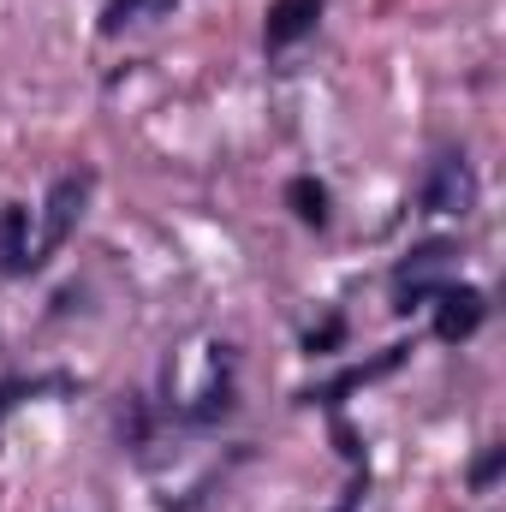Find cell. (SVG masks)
I'll return each instance as SVG.
<instances>
[{"label":"cell","mask_w":506,"mask_h":512,"mask_svg":"<svg viewBox=\"0 0 506 512\" xmlns=\"http://www.w3.org/2000/svg\"><path fill=\"white\" fill-rule=\"evenodd\" d=\"M453 274H459V245H453V239H423V245H411V251L393 262V274H387L393 310H399V316L423 310Z\"/></svg>","instance_id":"obj_1"},{"label":"cell","mask_w":506,"mask_h":512,"mask_svg":"<svg viewBox=\"0 0 506 512\" xmlns=\"http://www.w3.org/2000/svg\"><path fill=\"white\" fill-rule=\"evenodd\" d=\"M90 191H96V173H90V167H72V173H60V179L48 185V197H42V209H36V274L66 251V239L78 233V221H84V209H90Z\"/></svg>","instance_id":"obj_2"},{"label":"cell","mask_w":506,"mask_h":512,"mask_svg":"<svg viewBox=\"0 0 506 512\" xmlns=\"http://www.w3.org/2000/svg\"><path fill=\"white\" fill-rule=\"evenodd\" d=\"M477 197H483V185H477V167H471L465 149H441L429 161L423 185H417V209L423 215H459L465 221L477 209Z\"/></svg>","instance_id":"obj_3"},{"label":"cell","mask_w":506,"mask_h":512,"mask_svg":"<svg viewBox=\"0 0 506 512\" xmlns=\"http://www.w3.org/2000/svg\"><path fill=\"white\" fill-rule=\"evenodd\" d=\"M423 310H429V328H435L441 346H465V340H477V328L489 322V292L471 286V280H447Z\"/></svg>","instance_id":"obj_4"},{"label":"cell","mask_w":506,"mask_h":512,"mask_svg":"<svg viewBox=\"0 0 506 512\" xmlns=\"http://www.w3.org/2000/svg\"><path fill=\"white\" fill-rule=\"evenodd\" d=\"M405 358H411V346H405V340H393V346H381L376 358H364V364H346V370H340V376H328V382L298 387L292 399H298V405H322V411H340V405H346L358 387H370V382H381V376H393Z\"/></svg>","instance_id":"obj_5"},{"label":"cell","mask_w":506,"mask_h":512,"mask_svg":"<svg viewBox=\"0 0 506 512\" xmlns=\"http://www.w3.org/2000/svg\"><path fill=\"white\" fill-rule=\"evenodd\" d=\"M239 387H233V346H215L209 352V382H203V393L197 399H185V405H167L185 429H215V423H227L233 417V399Z\"/></svg>","instance_id":"obj_6"},{"label":"cell","mask_w":506,"mask_h":512,"mask_svg":"<svg viewBox=\"0 0 506 512\" xmlns=\"http://www.w3.org/2000/svg\"><path fill=\"white\" fill-rule=\"evenodd\" d=\"M322 12H328V0H268V12H262V48L268 54L298 48L304 36H316Z\"/></svg>","instance_id":"obj_7"},{"label":"cell","mask_w":506,"mask_h":512,"mask_svg":"<svg viewBox=\"0 0 506 512\" xmlns=\"http://www.w3.org/2000/svg\"><path fill=\"white\" fill-rule=\"evenodd\" d=\"M0 274L6 280L36 274V209H24V203L0 209Z\"/></svg>","instance_id":"obj_8"},{"label":"cell","mask_w":506,"mask_h":512,"mask_svg":"<svg viewBox=\"0 0 506 512\" xmlns=\"http://www.w3.org/2000/svg\"><path fill=\"white\" fill-rule=\"evenodd\" d=\"M84 382L72 376V370H36V376H6L0 382V423L18 411V405H30V399H78Z\"/></svg>","instance_id":"obj_9"},{"label":"cell","mask_w":506,"mask_h":512,"mask_svg":"<svg viewBox=\"0 0 506 512\" xmlns=\"http://www.w3.org/2000/svg\"><path fill=\"white\" fill-rule=\"evenodd\" d=\"M286 209H292V221L310 227V233H328V227H334V191H328L316 173H292V179H286Z\"/></svg>","instance_id":"obj_10"},{"label":"cell","mask_w":506,"mask_h":512,"mask_svg":"<svg viewBox=\"0 0 506 512\" xmlns=\"http://www.w3.org/2000/svg\"><path fill=\"white\" fill-rule=\"evenodd\" d=\"M173 6H179V0H108V6H102V24H96V30H102V36H126L131 24L167 18Z\"/></svg>","instance_id":"obj_11"},{"label":"cell","mask_w":506,"mask_h":512,"mask_svg":"<svg viewBox=\"0 0 506 512\" xmlns=\"http://www.w3.org/2000/svg\"><path fill=\"white\" fill-rule=\"evenodd\" d=\"M340 340H346V316L334 310L322 328H310V334H304V358H334V352H340Z\"/></svg>","instance_id":"obj_12"},{"label":"cell","mask_w":506,"mask_h":512,"mask_svg":"<svg viewBox=\"0 0 506 512\" xmlns=\"http://www.w3.org/2000/svg\"><path fill=\"white\" fill-rule=\"evenodd\" d=\"M501 471H506V447L495 441V447H483V459L471 465V489H495V483H501Z\"/></svg>","instance_id":"obj_13"},{"label":"cell","mask_w":506,"mask_h":512,"mask_svg":"<svg viewBox=\"0 0 506 512\" xmlns=\"http://www.w3.org/2000/svg\"><path fill=\"white\" fill-rule=\"evenodd\" d=\"M364 501H370V459H364V465H352V483H346V501H340L334 512H358Z\"/></svg>","instance_id":"obj_14"}]
</instances>
